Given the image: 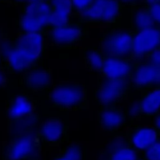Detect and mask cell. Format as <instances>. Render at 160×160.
I'll use <instances>...</instances> for the list:
<instances>
[{"label":"cell","instance_id":"1","mask_svg":"<svg viewBox=\"0 0 160 160\" xmlns=\"http://www.w3.org/2000/svg\"><path fill=\"white\" fill-rule=\"evenodd\" d=\"M45 36L40 34L18 32L16 36L3 38L0 42V54L4 71L24 73L38 66L46 53Z\"/></svg>","mask_w":160,"mask_h":160},{"label":"cell","instance_id":"2","mask_svg":"<svg viewBox=\"0 0 160 160\" xmlns=\"http://www.w3.org/2000/svg\"><path fill=\"white\" fill-rule=\"evenodd\" d=\"M45 105L60 112H78L89 109L87 87L82 82H60L48 90Z\"/></svg>","mask_w":160,"mask_h":160},{"label":"cell","instance_id":"3","mask_svg":"<svg viewBox=\"0 0 160 160\" xmlns=\"http://www.w3.org/2000/svg\"><path fill=\"white\" fill-rule=\"evenodd\" d=\"M127 8L119 0H93L87 10L75 17V20L86 24H98L122 28L120 25Z\"/></svg>","mask_w":160,"mask_h":160},{"label":"cell","instance_id":"4","mask_svg":"<svg viewBox=\"0 0 160 160\" xmlns=\"http://www.w3.org/2000/svg\"><path fill=\"white\" fill-rule=\"evenodd\" d=\"M18 32L46 36L51 28V10L49 0H38L22 6L16 20Z\"/></svg>","mask_w":160,"mask_h":160},{"label":"cell","instance_id":"5","mask_svg":"<svg viewBox=\"0 0 160 160\" xmlns=\"http://www.w3.org/2000/svg\"><path fill=\"white\" fill-rule=\"evenodd\" d=\"M36 112V101L28 94L18 93L9 95L6 106L9 132L16 128L17 126L24 124L26 130H32L35 121L38 119Z\"/></svg>","mask_w":160,"mask_h":160},{"label":"cell","instance_id":"6","mask_svg":"<svg viewBox=\"0 0 160 160\" xmlns=\"http://www.w3.org/2000/svg\"><path fill=\"white\" fill-rule=\"evenodd\" d=\"M42 148L36 131L21 132L4 144L2 160H36Z\"/></svg>","mask_w":160,"mask_h":160},{"label":"cell","instance_id":"7","mask_svg":"<svg viewBox=\"0 0 160 160\" xmlns=\"http://www.w3.org/2000/svg\"><path fill=\"white\" fill-rule=\"evenodd\" d=\"M132 28H112L100 38V48L104 55L120 59H133Z\"/></svg>","mask_w":160,"mask_h":160},{"label":"cell","instance_id":"8","mask_svg":"<svg viewBox=\"0 0 160 160\" xmlns=\"http://www.w3.org/2000/svg\"><path fill=\"white\" fill-rule=\"evenodd\" d=\"M130 90L128 80H114L98 75L93 99L99 107L116 106L129 98Z\"/></svg>","mask_w":160,"mask_h":160},{"label":"cell","instance_id":"9","mask_svg":"<svg viewBox=\"0 0 160 160\" xmlns=\"http://www.w3.org/2000/svg\"><path fill=\"white\" fill-rule=\"evenodd\" d=\"M50 42L61 50H71L82 40L90 36L88 25L77 21L52 27L47 32Z\"/></svg>","mask_w":160,"mask_h":160},{"label":"cell","instance_id":"10","mask_svg":"<svg viewBox=\"0 0 160 160\" xmlns=\"http://www.w3.org/2000/svg\"><path fill=\"white\" fill-rule=\"evenodd\" d=\"M42 147H58L69 141V126L61 117H49L37 130Z\"/></svg>","mask_w":160,"mask_h":160},{"label":"cell","instance_id":"11","mask_svg":"<svg viewBox=\"0 0 160 160\" xmlns=\"http://www.w3.org/2000/svg\"><path fill=\"white\" fill-rule=\"evenodd\" d=\"M136 60L134 68L130 78L131 88L144 93L160 87V67L151 64L145 60Z\"/></svg>","mask_w":160,"mask_h":160},{"label":"cell","instance_id":"12","mask_svg":"<svg viewBox=\"0 0 160 160\" xmlns=\"http://www.w3.org/2000/svg\"><path fill=\"white\" fill-rule=\"evenodd\" d=\"M160 49V27L134 30L133 39V59H142Z\"/></svg>","mask_w":160,"mask_h":160},{"label":"cell","instance_id":"13","mask_svg":"<svg viewBox=\"0 0 160 160\" xmlns=\"http://www.w3.org/2000/svg\"><path fill=\"white\" fill-rule=\"evenodd\" d=\"M53 74L50 68L36 66L24 72L20 78V84L27 91L34 93L47 92L51 88Z\"/></svg>","mask_w":160,"mask_h":160},{"label":"cell","instance_id":"14","mask_svg":"<svg viewBox=\"0 0 160 160\" xmlns=\"http://www.w3.org/2000/svg\"><path fill=\"white\" fill-rule=\"evenodd\" d=\"M127 116L117 106L99 107L97 112V123L107 133L113 134L127 126Z\"/></svg>","mask_w":160,"mask_h":160},{"label":"cell","instance_id":"15","mask_svg":"<svg viewBox=\"0 0 160 160\" xmlns=\"http://www.w3.org/2000/svg\"><path fill=\"white\" fill-rule=\"evenodd\" d=\"M136 60H125L113 57H104L100 75L114 80H130Z\"/></svg>","mask_w":160,"mask_h":160},{"label":"cell","instance_id":"16","mask_svg":"<svg viewBox=\"0 0 160 160\" xmlns=\"http://www.w3.org/2000/svg\"><path fill=\"white\" fill-rule=\"evenodd\" d=\"M160 141V131L155 127L137 126L127 133V144L138 152H143Z\"/></svg>","mask_w":160,"mask_h":160},{"label":"cell","instance_id":"17","mask_svg":"<svg viewBox=\"0 0 160 160\" xmlns=\"http://www.w3.org/2000/svg\"><path fill=\"white\" fill-rule=\"evenodd\" d=\"M136 112L141 117L152 118L160 115V87L142 93Z\"/></svg>","mask_w":160,"mask_h":160},{"label":"cell","instance_id":"18","mask_svg":"<svg viewBox=\"0 0 160 160\" xmlns=\"http://www.w3.org/2000/svg\"><path fill=\"white\" fill-rule=\"evenodd\" d=\"M49 2L51 10V28L73 21L70 0H49Z\"/></svg>","mask_w":160,"mask_h":160},{"label":"cell","instance_id":"19","mask_svg":"<svg viewBox=\"0 0 160 160\" xmlns=\"http://www.w3.org/2000/svg\"><path fill=\"white\" fill-rule=\"evenodd\" d=\"M104 57L105 55L100 47L87 46L82 49V58L85 66L98 75L101 74Z\"/></svg>","mask_w":160,"mask_h":160},{"label":"cell","instance_id":"20","mask_svg":"<svg viewBox=\"0 0 160 160\" xmlns=\"http://www.w3.org/2000/svg\"><path fill=\"white\" fill-rule=\"evenodd\" d=\"M130 26L133 30H142L157 27L144 6L137 5L131 8ZM160 27V26H159Z\"/></svg>","mask_w":160,"mask_h":160},{"label":"cell","instance_id":"21","mask_svg":"<svg viewBox=\"0 0 160 160\" xmlns=\"http://www.w3.org/2000/svg\"><path fill=\"white\" fill-rule=\"evenodd\" d=\"M87 148L79 144H71L59 151L52 160H87Z\"/></svg>","mask_w":160,"mask_h":160},{"label":"cell","instance_id":"22","mask_svg":"<svg viewBox=\"0 0 160 160\" xmlns=\"http://www.w3.org/2000/svg\"><path fill=\"white\" fill-rule=\"evenodd\" d=\"M138 152L127 144L112 149L108 155L107 160H140Z\"/></svg>","mask_w":160,"mask_h":160},{"label":"cell","instance_id":"23","mask_svg":"<svg viewBox=\"0 0 160 160\" xmlns=\"http://www.w3.org/2000/svg\"><path fill=\"white\" fill-rule=\"evenodd\" d=\"M70 2L72 5L73 19H75L77 15L82 13L90 7L93 0H70Z\"/></svg>","mask_w":160,"mask_h":160},{"label":"cell","instance_id":"24","mask_svg":"<svg viewBox=\"0 0 160 160\" xmlns=\"http://www.w3.org/2000/svg\"><path fill=\"white\" fill-rule=\"evenodd\" d=\"M143 160H160V141L141 152Z\"/></svg>","mask_w":160,"mask_h":160},{"label":"cell","instance_id":"25","mask_svg":"<svg viewBox=\"0 0 160 160\" xmlns=\"http://www.w3.org/2000/svg\"><path fill=\"white\" fill-rule=\"evenodd\" d=\"M153 21L158 26H160V2L152 6H144Z\"/></svg>","mask_w":160,"mask_h":160},{"label":"cell","instance_id":"26","mask_svg":"<svg viewBox=\"0 0 160 160\" xmlns=\"http://www.w3.org/2000/svg\"><path fill=\"white\" fill-rule=\"evenodd\" d=\"M142 59L145 60L146 61L154 64V65L160 67V49L152 52V53H150V54L148 55L144 58H142Z\"/></svg>","mask_w":160,"mask_h":160},{"label":"cell","instance_id":"27","mask_svg":"<svg viewBox=\"0 0 160 160\" xmlns=\"http://www.w3.org/2000/svg\"><path fill=\"white\" fill-rule=\"evenodd\" d=\"M35 1H38V0H8L7 2L15 7H18V6H24L29 2H35Z\"/></svg>","mask_w":160,"mask_h":160},{"label":"cell","instance_id":"28","mask_svg":"<svg viewBox=\"0 0 160 160\" xmlns=\"http://www.w3.org/2000/svg\"><path fill=\"white\" fill-rule=\"evenodd\" d=\"M8 82V78L4 72L3 69H0V89H2L7 87Z\"/></svg>","mask_w":160,"mask_h":160},{"label":"cell","instance_id":"29","mask_svg":"<svg viewBox=\"0 0 160 160\" xmlns=\"http://www.w3.org/2000/svg\"><path fill=\"white\" fill-rule=\"evenodd\" d=\"M119 1L122 2L127 7L132 8L134 6L139 5V2L143 1V0H119Z\"/></svg>","mask_w":160,"mask_h":160},{"label":"cell","instance_id":"30","mask_svg":"<svg viewBox=\"0 0 160 160\" xmlns=\"http://www.w3.org/2000/svg\"><path fill=\"white\" fill-rule=\"evenodd\" d=\"M142 2L144 6H152L154 4L159 3L160 0H143Z\"/></svg>","mask_w":160,"mask_h":160},{"label":"cell","instance_id":"31","mask_svg":"<svg viewBox=\"0 0 160 160\" xmlns=\"http://www.w3.org/2000/svg\"><path fill=\"white\" fill-rule=\"evenodd\" d=\"M155 127L157 129V130L160 131V115H157V116L155 117Z\"/></svg>","mask_w":160,"mask_h":160},{"label":"cell","instance_id":"32","mask_svg":"<svg viewBox=\"0 0 160 160\" xmlns=\"http://www.w3.org/2000/svg\"><path fill=\"white\" fill-rule=\"evenodd\" d=\"M0 69H3V68H2V58H1V54H0Z\"/></svg>","mask_w":160,"mask_h":160},{"label":"cell","instance_id":"33","mask_svg":"<svg viewBox=\"0 0 160 160\" xmlns=\"http://www.w3.org/2000/svg\"><path fill=\"white\" fill-rule=\"evenodd\" d=\"M8 2V0H0V2Z\"/></svg>","mask_w":160,"mask_h":160},{"label":"cell","instance_id":"34","mask_svg":"<svg viewBox=\"0 0 160 160\" xmlns=\"http://www.w3.org/2000/svg\"><path fill=\"white\" fill-rule=\"evenodd\" d=\"M2 39V34H1V32H0V40Z\"/></svg>","mask_w":160,"mask_h":160}]
</instances>
